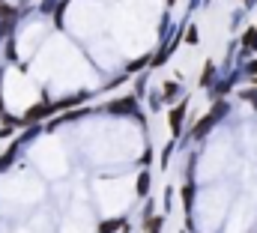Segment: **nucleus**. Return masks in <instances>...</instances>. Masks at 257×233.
Listing matches in <instances>:
<instances>
[{
    "label": "nucleus",
    "mask_w": 257,
    "mask_h": 233,
    "mask_svg": "<svg viewBox=\"0 0 257 233\" xmlns=\"http://www.w3.org/2000/svg\"><path fill=\"white\" fill-rule=\"evenodd\" d=\"M183 114H186V102H180V108H174V111H171V132H174V135H180Z\"/></svg>",
    "instance_id": "f257e3e1"
},
{
    "label": "nucleus",
    "mask_w": 257,
    "mask_h": 233,
    "mask_svg": "<svg viewBox=\"0 0 257 233\" xmlns=\"http://www.w3.org/2000/svg\"><path fill=\"white\" fill-rule=\"evenodd\" d=\"M108 111H114V114H132L135 111V99L128 96V99H117V105H108Z\"/></svg>",
    "instance_id": "f03ea898"
},
{
    "label": "nucleus",
    "mask_w": 257,
    "mask_h": 233,
    "mask_svg": "<svg viewBox=\"0 0 257 233\" xmlns=\"http://www.w3.org/2000/svg\"><path fill=\"white\" fill-rule=\"evenodd\" d=\"M212 123H215V117H212V114H206L203 120H200V123H197V126H194V138H200V135H206V132L212 129Z\"/></svg>",
    "instance_id": "7ed1b4c3"
},
{
    "label": "nucleus",
    "mask_w": 257,
    "mask_h": 233,
    "mask_svg": "<svg viewBox=\"0 0 257 233\" xmlns=\"http://www.w3.org/2000/svg\"><path fill=\"white\" fill-rule=\"evenodd\" d=\"M120 227H126L120 218H117V221H102V224H99V233H114V230H120Z\"/></svg>",
    "instance_id": "20e7f679"
},
{
    "label": "nucleus",
    "mask_w": 257,
    "mask_h": 233,
    "mask_svg": "<svg viewBox=\"0 0 257 233\" xmlns=\"http://www.w3.org/2000/svg\"><path fill=\"white\" fill-rule=\"evenodd\" d=\"M242 45H245V48H257V27H254V30H248V33L242 36Z\"/></svg>",
    "instance_id": "39448f33"
},
{
    "label": "nucleus",
    "mask_w": 257,
    "mask_h": 233,
    "mask_svg": "<svg viewBox=\"0 0 257 233\" xmlns=\"http://www.w3.org/2000/svg\"><path fill=\"white\" fill-rule=\"evenodd\" d=\"M183 203H186V209H192L194 206V188L192 185H186V191H183Z\"/></svg>",
    "instance_id": "423d86ee"
},
{
    "label": "nucleus",
    "mask_w": 257,
    "mask_h": 233,
    "mask_svg": "<svg viewBox=\"0 0 257 233\" xmlns=\"http://www.w3.org/2000/svg\"><path fill=\"white\" fill-rule=\"evenodd\" d=\"M162 230V218H147V233H159Z\"/></svg>",
    "instance_id": "0eeeda50"
},
{
    "label": "nucleus",
    "mask_w": 257,
    "mask_h": 233,
    "mask_svg": "<svg viewBox=\"0 0 257 233\" xmlns=\"http://www.w3.org/2000/svg\"><path fill=\"white\" fill-rule=\"evenodd\" d=\"M147 185H150V174H141V179H138V194H147Z\"/></svg>",
    "instance_id": "6e6552de"
},
{
    "label": "nucleus",
    "mask_w": 257,
    "mask_h": 233,
    "mask_svg": "<svg viewBox=\"0 0 257 233\" xmlns=\"http://www.w3.org/2000/svg\"><path fill=\"white\" fill-rule=\"evenodd\" d=\"M12 159H15V153H6V156L0 159V171H6V168L12 165Z\"/></svg>",
    "instance_id": "1a4fd4ad"
},
{
    "label": "nucleus",
    "mask_w": 257,
    "mask_h": 233,
    "mask_svg": "<svg viewBox=\"0 0 257 233\" xmlns=\"http://www.w3.org/2000/svg\"><path fill=\"white\" fill-rule=\"evenodd\" d=\"M254 84H257V78H254Z\"/></svg>",
    "instance_id": "9d476101"
}]
</instances>
